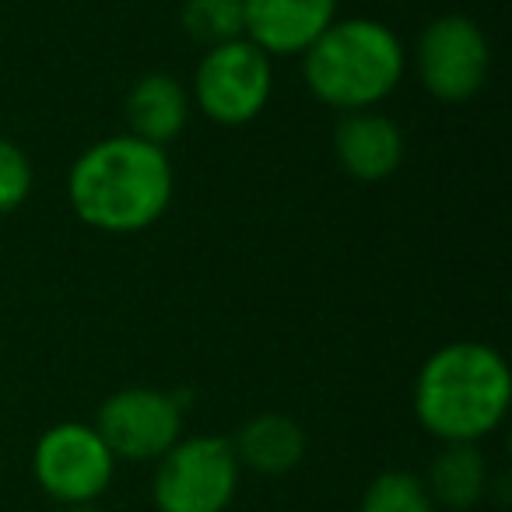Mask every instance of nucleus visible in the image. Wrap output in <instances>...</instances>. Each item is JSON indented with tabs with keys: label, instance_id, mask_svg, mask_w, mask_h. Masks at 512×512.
Wrapping results in <instances>:
<instances>
[{
	"label": "nucleus",
	"instance_id": "nucleus-1",
	"mask_svg": "<svg viewBox=\"0 0 512 512\" xmlns=\"http://www.w3.org/2000/svg\"><path fill=\"white\" fill-rule=\"evenodd\" d=\"M67 200L88 228L134 235L172 204V165L165 148L137 137H102L78 155L67 176Z\"/></svg>",
	"mask_w": 512,
	"mask_h": 512
},
{
	"label": "nucleus",
	"instance_id": "nucleus-2",
	"mask_svg": "<svg viewBox=\"0 0 512 512\" xmlns=\"http://www.w3.org/2000/svg\"><path fill=\"white\" fill-rule=\"evenodd\" d=\"M509 397V365L481 341L446 344L414 379V414L442 442H481L502 425Z\"/></svg>",
	"mask_w": 512,
	"mask_h": 512
},
{
	"label": "nucleus",
	"instance_id": "nucleus-3",
	"mask_svg": "<svg viewBox=\"0 0 512 512\" xmlns=\"http://www.w3.org/2000/svg\"><path fill=\"white\" fill-rule=\"evenodd\" d=\"M407 53L400 36L376 18H334L327 32L302 53L306 88L330 109H376L400 85Z\"/></svg>",
	"mask_w": 512,
	"mask_h": 512
},
{
	"label": "nucleus",
	"instance_id": "nucleus-4",
	"mask_svg": "<svg viewBox=\"0 0 512 512\" xmlns=\"http://www.w3.org/2000/svg\"><path fill=\"white\" fill-rule=\"evenodd\" d=\"M239 470L232 442L193 435L158 456L151 495L158 512H225L239 488Z\"/></svg>",
	"mask_w": 512,
	"mask_h": 512
},
{
	"label": "nucleus",
	"instance_id": "nucleus-5",
	"mask_svg": "<svg viewBox=\"0 0 512 512\" xmlns=\"http://www.w3.org/2000/svg\"><path fill=\"white\" fill-rule=\"evenodd\" d=\"M274 92L271 57L256 50L249 39H232L225 46L204 50L193 74L197 109L221 127H242L264 113Z\"/></svg>",
	"mask_w": 512,
	"mask_h": 512
},
{
	"label": "nucleus",
	"instance_id": "nucleus-6",
	"mask_svg": "<svg viewBox=\"0 0 512 512\" xmlns=\"http://www.w3.org/2000/svg\"><path fill=\"white\" fill-rule=\"evenodd\" d=\"M116 456L85 421H64L43 432L32 453L36 481L64 505H92L113 481Z\"/></svg>",
	"mask_w": 512,
	"mask_h": 512
},
{
	"label": "nucleus",
	"instance_id": "nucleus-7",
	"mask_svg": "<svg viewBox=\"0 0 512 512\" xmlns=\"http://www.w3.org/2000/svg\"><path fill=\"white\" fill-rule=\"evenodd\" d=\"M414 64L425 92H432L439 102H467L488 81V36L474 18L442 15L421 32Z\"/></svg>",
	"mask_w": 512,
	"mask_h": 512
},
{
	"label": "nucleus",
	"instance_id": "nucleus-8",
	"mask_svg": "<svg viewBox=\"0 0 512 512\" xmlns=\"http://www.w3.org/2000/svg\"><path fill=\"white\" fill-rule=\"evenodd\" d=\"M95 432L116 460L144 463L165 456L183 435V404L172 393L130 386L99 407Z\"/></svg>",
	"mask_w": 512,
	"mask_h": 512
},
{
	"label": "nucleus",
	"instance_id": "nucleus-9",
	"mask_svg": "<svg viewBox=\"0 0 512 512\" xmlns=\"http://www.w3.org/2000/svg\"><path fill=\"white\" fill-rule=\"evenodd\" d=\"M334 18L337 0H242V39L267 57H302Z\"/></svg>",
	"mask_w": 512,
	"mask_h": 512
},
{
	"label": "nucleus",
	"instance_id": "nucleus-10",
	"mask_svg": "<svg viewBox=\"0 0 512 512\" xmlns=\"http://www.w3.org/2000/svg\"><path fill=\"white\" fill-rule=\"evenodd\" d=\"M334 155L348 176L362 183L390 179L404 162V130L376 109L344 113L334 127Z\"/></svg>",
	"mask_w": 512,
	"mask_h": 512
},
{
	"label": "nucleus",
	"instance_id": "nucleus-11",
	"mask_svg": "<svg viewBox=\"0 0 512 512\" xmlns=\"http://www.w3.org/2000/svg\"><path fill=\"white\" fill-rule=\"evenodd\" d=\"M190 106V92L172 74H144L130 85L127 99H123L130 137L165 148L186 130Z\"/></svg>",
	"mask_w": 512,
	"mask_h": 512
},
{
	"label": "nucleus",
	"instance_id": "nucleus-12",
	"mask_svg": "<svg viewBox=\"0 0 512 512\" xmlns=\"http://www.w3.org/2000/svg\"><path fill=\"white\" fill-rule=\"evenodd\" d=\"M228 442H232L239 467L271 477L295 470L306 456V432L288 414H256Z\"/></svg>",
	"mask_w": 512,
	"mask_h": 512
},
{
	"label": "nucleus",
	"instance_id": "nucleus-13",
	"mask_svg": "<svg viewBox=\"0 0 512 512\" xmlns=\"http://www.w3.org/2000/svg\"><path fill=\"white\" fill-rule=\"evenodd\" d=\"M425 491L432 502L446 509H470L488 491V460L477 442H446L428 467Z\"/></svg>",
	"mask_w": 512,
	"mask_h": 512
},
{
	"label": "nucleus",
	"instance_id": "nucleus-14",
	"mask_svg": "<svg viewBox=\"0 0 512 512\" xmlns=\"http://www.w3.org/2000/svg\"><path fill=\"white\" fill-rule=\"evenodd\" d=\"M179 25L204 50L225 46L242 39V0H183Z\"/></svg>",
	"mask_w": 512,
	"mask_h": 512
},
{
	"label": "nucleus",
	"instance_id": "nucleus-15",
	"mask_svg": "<svg viewBox=\"0 0 512 512\" xmlns=\"http://www.w3.org/2000/svg\"><path fill=\"white\" fill-rule=\"evenodd\" d=\"M358 512H435L425 481L407 470H386L365 488Z\"/></svg>",
	"mask_w": 512,
	"mask_h": 512
},
{
	"label": "nucleus",
	"instance_id": "nucleus-16",
	"mask_svg": "<svg viewBox=\"0 0 512 512\" xmlns=\"http://www.w3.org/2000/svg\"><path fill=\"white\" fill-rule=\"evenodd\" d=\"M32 193V162L15 141L0 137V214H11Z\"/></svg>",
	"mask_w": 512,
	"mask_h": 512
},
{
	"label": "nucleus",
	"instance_id": "nucleus-17",
	"mask_svg": "<svg viewBox=\"0 0 512 512\" xmlns=\"http://www.w3.org/2000/svg\"><path fill=\"white\" fill-rule=\"evenodd\" d=\"M67 512H99V509H92V505H71Z\"/></svg>",
	"mask_w": 512,
	"mask_h": 512
}]
</instances>
